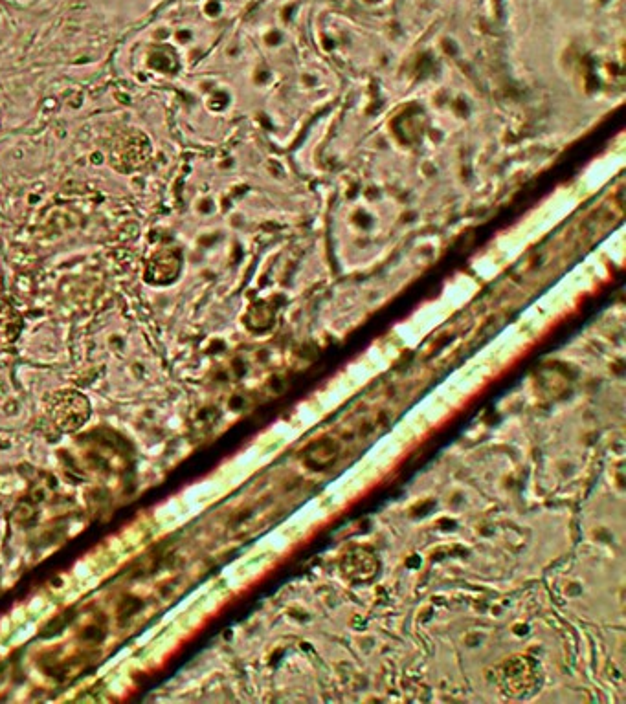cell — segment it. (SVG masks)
Wrapping results in <instances>:
<instances>
[{
    "mask_svg": "<svg viewBox=\"0 0 626 704\" xmlns=\"http://www.w3.org/2000/svg\"><path fill=\"white\" fill-rule=\"evenodd\" d=\"M179 274L180 253L175 250H160L147 264V281L153 285H169Z\"/></svg>",
    "mask_w": 626,
    "mask_h": 704,
    "instance_id": "cell-2",
    "label": "cell"
},
{
    "mask_svg": "<svg viewBox=\"0 0 626 704\" xmlns=\"http://www.w3.org/2000/svg\"><path fill=\"white\" fill-rule=\"evenodd\" d=\"M23 332V316L6 299H0V347H8L19 340Z\"/></svg>",
    "mask_w": 626,
    "mask_h": 704,
    "instance_id": "cell-3",
    "label": "cell"
},
{
    "mask_svg": "<svg viewBox=\"0 0 626 704\" xmlns=\"http://www.w3.org/2000/svg\"><path fill=\"white\" fill-rule=\"evenodd\" d=\"M46 413L59 431L72 433V431L83 428L89 422L92 406H90L89 398L83 393L67 389V391H59L56 395L50 396Z\"/></svg>",
    "mask_w": 626,
    "mask_h": 704,
    "instance_id": "cell-1",
    "label": "cell"
}]
</instances>
